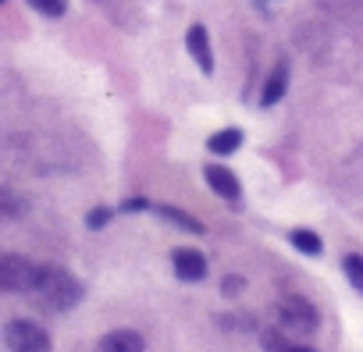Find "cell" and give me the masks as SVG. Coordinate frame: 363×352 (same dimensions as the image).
<instances>
[{"label": "cell", "mask_w": 363, "mask_h": 352, "mask_svg": "<svg viewBox=\"0 0 363 352\" xmlns=\"http://www.w3.org/2000/svg\"><path fill=\"white\" fill-rule=\"evenodd\" d=\"M33 292H36L50 310H72V306L82 302V281H79L72 271L54 267V263L40 267V274H36V288H33Z\"/></svg>", "instance_id": "cell-1"}, {"label": "cell", "mask_w": 363, "mask_h": 352, "mask_svg": "<svg viewBox=\"0 0 363 352\" xmlns=\"http://www.w3.org/2000/svg\"><path fill=\"white\" fill-rule=\"evenodd\" d=\"M278 320H281V327L292 331V334H313L317 324H320V313H317V306H313L310 299H303V295H285V299L278 302Z\"/></svg>", "instance_id": "cell-2"}, {"label": "cell", "mask_w": 363, "mask_h": 352, "mask_svg": "<svg viewBox=\"0 0 363 352\" xmlns=\"http://www.w3.org/2000/svg\"><path fill=\"white\" fill-rule=\"evenodd\" d=\"M36 274L40 267L18 253H8L0 256V288L4 292H33L36 288Z\"/></svg>", "instance_id": "cell-3"}, {"label": "cell", "mask_w": 363, "mask_h": 352, "mask_svg": "<svg viewBox=\"0 0 363 352\" xmlns=\"http://www.w3.org/2000/svg\"><path fill=\"white\" fill-rule=\"evenodd\" d=\"M4 341L11 352H50V334L33 320H11L4 327Z\"/></svg>", "instance_id": "cell-4"}, {"label": "cell", "mask_w": 363, "mask_h": 352, "mask_svg": "<svg viewBox=\"0 0 363 352\" xmlns=\"http://www.w3.org/2000/svg\"><path fill=\"white\" fill-rule=\"evenodd\" d=\"M203 178H207V186H211L221 200H239V193H242L239 174L228 171L225 164H207V167H203Z\"/></svg>", "instance_id": "cell-5"}, {"label": "cell", "mask_w": 363, "mask_h": 352, "mask_svg": "<svg viewBox=\"0 0 363 352\" xmlns=\"http://www.w3.org/2000/svg\"><path fill=\"white\" fill-rule=\"evenodd\" d=\"M186 47H189L193 61L200 64V72H203V75H214V50H211V33H207V25H189Z\"/></svg>", "instance_id": "cell-6"}, {"label": "cell", "mask_w": 363, "mask_h": 352, "mask_svg": "<svg viewBox=\"0 0 363 352\" xmlns=\"http://www.w3.org/2000/svg\"><path fill=\"white\" fill-rule=\"evenodd\" d=\"M171 263H174V274L182 281H203L207 278V256L200 249H174Z\"/></svg>", "instance_id": "cell-7"}, {"label": "cell", "mask_w": 363, "mask_h": 352, "mask_svg": "<svg viewBox=\"0 0 363 352\" xmlns=\"http://www.w3.org/2000/svg\"><path fill=\"white\" fill-rule=\"evenodd\" d=\"M100 352H146V341L139 331H111L100 338Z\"/></svg>", "instance_id": "cell-8"}, {"label": "cell", "mask_w": 363, "mask_h": 352, "mask_svg": "<svg viewBox=\"0 0 363 352\" xmlns=\"http://www.w3.org/2000/svg\"><path fill=\"white\" fill-rule=\"evenodd\" d=\"M285 89H289V64L281 61V64H274V72H271L264 93H260V103H264V107H274V103L285 96Z\"/></svg>", "instance_id": "cell-9"}, {"label": "cell", "mask_w": 363, "mask_h": 352, "mask_svg": "<svg viewBox=\"0 0 363 352\" xmlns=\"http://www.w3.org/2000/svg\"><path fill=\"white\" fill-rule=\"evenodd\" d=\"M242 146V128H221V132H214L211 139H207V149L214 153V157H228V153H235Z\"/></svg>", "instance_id": "cell-10"}, {"label": "cell", "mask_w": 363, "mask_h": 352, "mask_svg": "<svg viewBox=\"0 0 363 352\" xmlns=\"http://www.w3.org/2000/svg\"><path fill=\"white\" fill-rule=\"evenodd\" d=\"M153 210H157V217H164V221L178 225L182 232H189V235H203V225H200L196 217H189L186 210H178V207H153Z\"/></svg>", "instance_id": "cell-11"}, {"label": "cell", "mask_w": 363, "mask_h": 352, "mask_svg": "<svg viewBox=\"0 0 363 352\" xmlns=\"http://www.w3.org/2000/svg\"><path fill=\"white\" fill-rule=\"evenodd\" d=\"M289 242H292L299 253H306V256H320V249H324L320 235H313V232H306V228H296V232H289Z\"/></svg>", "instance_id": "cell-12"}, {"label": "cell", "mask_w": 363, "mask_h": 352, "mask_svg": "<svg viewBox=\"0 0 363 352\" xmlns=\"http://www.w3.org/2000/svg\"><path fill=\"white\" fill-rule=\"evenodd\" d=\"M264 348H267V352H313V348H306V345H292L281 331H264Z\"/></svg>", "instance_id": "cell-13"}, {"label": "cell", "mask_w": 363, "mask_h": 352, "mask_svg": "<svg viewBox=\"0 0 363 352\" xmlns=\"http://www.w3.org/2000/svg\"><path fill=\"white\" fill-rule=\"evenodd\" d=\"M342 271H345V278L352 281V288L363 292V256H359V253H349V256L342 260Z\"/></svg>", "instance_id": "cell-14"}, {"label": "cell", "mask_w": 363, "mask_h": 352, "mask_svg": "<svg viewBox=\"0 0 363 352\" xmlns=\"http://www.w3.org/2000/svg\"><path fill=\"white\" fill-rule=\"evenodd\" d=\"M29 4H33L40 15H47V18H61V15H68V0H29Z\"/></svg>", "instance_id": "cell-15"}, {"label": "cell", "mask_w": 363, "mask_h": 352, "mask_svg": "<svg viewBox=\"0 0 363 352\" xmlns=\"http://www.w3.org/2000/svg\"><path fill=\"white\" fill-rule=\"evenodd\" d=\"M111 217H114V210H107V207H96V210H89V214H86V228H93V232H96V228H104Z\"/></svg>", "instance_id": "cell-16"}, {"label": "cell", "mask_w": 363, "mask_h": 352, "mask_svg": "<svg viewBox=\"0 0 363 352\" xmlns=\"http://www.w3.org/2000/svg\"><path fill=\"white\" fill-rule=\"evenodd\" d=\"M239 288H242V281H239V278H225V285H221V292H225V295H235Z\"/></svg>", "instance_id": "cell-17"}, {"label": "cell", "mask_w": 363, "mask_h": 352, "mask_svg": "<svg viewBox=\"0 0 363 352\" xmlns=\"http://www.w3.org/2000/svg\"><path fill=\"white\" fill-rule=\"evenodd\" d=\"M0 4H8V0H0Z\"/></svg>", "instance_id": "cell-18"}]
</instances>
